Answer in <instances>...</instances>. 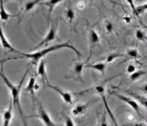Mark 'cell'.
Segmentation results:
<instances>
[{
  "label": "cell",
  "instance_id": "cell-1",
  "mask_svg": "<svg viewBox=\"0 0 147 126\" xmlns=\"http://www.w3.org/2000/svg\"><path fill=\"white\" fill-rule=\"evenodd\" d=\"M62 48H69V49H71L72 51L75 52L76 54L78 57L81 56L80 52L75 47H73V45L70 43V41H67L65 43H58V44L51 45L50 47H47L43 48L42 50H39V51H36V52H34V53H22V52H21V54H21V57L9 58V59L5 60L4 62L8 60H11V59H17V58H25V59H30L31 60L30 63H29V66H32V65H34V64L36 65L37 63L39 62V61L42 59L47 54H49L51 52H53V51H58V50L62 49Z\"/></svg>",
  "mask_w": 147,
  "mask_h": 126
},
{
  "label": "cell",
  "instance_id": "cell-2",
  "mask_svg": "<svg viewBox=\"0 0 147 126\" xmlns=\"http://www.w3.org/2000/svg\"><path fill=\"white\" fill-rule=\"evenodd\" d=\"M28 71H29V67L28 69L26 70V72H24L23 77L21 79V81H20V83L18 85H15V84H12V82L9 81V79L6 77V76L5 75V73L3 72V65H2V68H1V70H0V77L3 79V81H4V83L6 84V85L7 86V87L9 88V91H10V94H11V99L13 101V104L14 106H16L18 108V111H19V114H21V117H22V120L24 121V125H25V122H24V114H23V111H22V109H21V102H20V93H21V86L23 84V82H24V79L26 77V76L28 75Z\"/></svg>",
  "mask_w": 147,
  "mask_h": 126
},
{
  "label": "cell",
  "instance_id": "cell-3",
  "mask_svg": "<svg viewBox=\"0 0 147 126\" xmlns=\"http://www.w3.org/2000/svg\"><path fill=\"white\" fill-rule=\"evenodd\" d=\"M117 76H115L113 77H111V78L107 79V80H105V81H103V83H101V84H98L96 85H94L92 88H90V89H87V91H82L79 94H84V93H87V92H89V91H91V92H94V93H97L100 96V98L102 99V100L103 101V103H104V106H105V108L107 111V113L109 114V117L112 119V121H113V123L117 125V121L115 120V117L113 116V114L112 113L111 110L109 108V106L108 105V102H107V99H106V96H105V84H106V82L109 81H110L112 79L115 78Z\"/></svg>",
  "mask_w": 147,
  "mask_h": 126
},
{
  "label": "cell",
  "instance_id": "cell-4",
  "mask_svg": "<svg viewBox=\"0 0 147 126\" xmlns=\"http://www.w3.org/2000/svg\"><path fill=\"white\" fill-rule=\"evenodd\" d=\"M58 25H59V20H58V18H55L54 20L51 21V24L50 25V29H49L47 35L43 38V39L39 43L38 45L36 46L35 47H33L32 49H31L30 51L36 50V49L42 47V46H47L50 43L57 39V28H58Z\"/></svg>",
  "mask_w": 147,
  "mask_h": 126
},
{
  "label": "cell",
  "instance_id": "cell-5",
  "mask_svg": "<svg viewBox=\"0 0 147 126\" xmlns=\"http://www.w3.org/2000/svg\"><path fill=\"white\" fill-rule=\"evenodd\" d=\"M86 62H81V61H77L72 66V69L69 70L68 74H66L65 78L70 79L74 81H77V82H80V83H84V79H83V76H82V72L84 71V66H85Z\"/></svg>",
  "mask_w": 147,
  "mask_h": 126
},
{
  "label": "cell",
  "instance_id": "cell-6",
  "mask_svg": "<svg viewBox=\"0 0 147 126\" xmlns=\"http://www.w3.org/2000/svg\"><path fill=\"white\" fill-rule=\"evenodd\" d=\"M38 114L36 115H32L31 116V117H37L39 118V120H41L42 121V123L44 124L45 125L47 126H54L56 125V124L54 123L53 120L51 119V116L49 115L47 113V111L46 110L44 107L42 106V103L39 102L38 100Z\"/></svg>",
  "mask_w": 147,
  "mask_h": 126
},
{
  "label": "cell",
  "instance_id": "cell-7",
  "mask_svg": "<svg viewBox=\"0 0 147 126\" xmlns=\"http://www.w3.org/2000/svg\"><path fill=\"white\" fill-rule=\"evenodd\" d=\"M99 42H100V36H99L98 33H97L93 28H90L89 29V54H88L87 62L90 60L94 49L97 45L99 44Z\"/></svg>",
  "mask_w": 147,
  "mask_h": 126
},
{
  "label": "cell",
  "instance_id": "cell-8",
  "mask_svg": "<svg viewBox=\"0 0 147 126\" xmlns=\"http://www.w3.org/2000/svg\"><path fill=\"white\" fill-rule=\"evenodd\" d=\"M46 87H48V88H51L54 90L56 92L60 95V96L61 97V99H63L64 102H66L67 104H69V105H72L73 103V97H72V94L69 91H67L64 90L61 87H58V86H56V85H51V84H48Z\"/></svg>",
  "mask_w": 147,
  "mask_h": 126
},
{
  "label": "cell",
  "instance_id": "cell-9",
  "mask_svg": "<svg viewBox=\"0 0 147 126\" xmlns=\"http://www.w3.org/2000/svg\"><path fill=\"white\" fill-rule=\"evenodd\" d=\"M113 94L115 95V96H117L118 99H120L121 101H123V102H125L126 104L130 106H131V108L133 109L139 116L142 117L141 108H140V106H139V105L138 104V102H136L135 99H131V98H129V97H127V96H123V95H121V94L117 93V92H114V93Z\"/></svg>",
  "mask_w": 147,
  "mask_h": 126
},
{
  "label": "cell",
  "instance_id": "cell-10",
  "mask_svg": "<svg viewBox=\"0 0 147 126\" xmlns=\"http://www.w3.org/2000/svg\"><path fill=\"white\" fill-rule=\"evenodd\" d=\"M36 75L40 77V78L42 80V84H43V87L45 88L46 86L50 82L48 81V77H47V69H46V61L44 59H41L39 61V65L37 67V71H36Z\"/></svg>",
  "mask_w": 147,
  "mask_h": 126
},
{
  "label": "cell",
  "instance_id": "cell-11",
  "mask_svg": "<svg viewBox=\"0 0 147 126\" xmlns=\"http://www.w3.org/2000/svg\"><path fill=\"white\" fill-rule=\"evenodd\" d=\"M98 101H93V102H89L87 103H78L73 106L72 110V115H74L76 117H80L82 115H84L87 113V110L90 107V106L93 105L94 102Z\"/></svg>",
  "mask_w": 147,
  "mask_h": 126
},
{
  "label": "cell",
  "instance_id": "cell-12",
  "mask_svg": "<svg viewBox=\"0 0 147 126\" xmlns=\"http://www.w3.org/2000/svg\"><path fill=\"white\" fill-rule=\"evenodd\" d=\"M13 104L12 99L9 101V107L6 109V110H3L2 114H3V117H2V119H3V125L4 126H8L10 123V121L12 120L13 117Z\"/></svg>",
  "mask_w": 147,
  "mask_h": 126
},
{
  "label": "cell",
  "instance_id": "cell-13",
  "mask_svg": "<svg viewBox=\"0 0 147 126\" xmlns=\"http://www.w3.org/2000/svg\"><path fill=\"white\" fill-rule=\"evenodd\" d=\"M0 42H1V44H2V47H3L5 50H7L9 52H15V53H18V54H21V52L18 50H16L15 48L13 47L11 44L9 43V42L6 39L5 34L3 33V28L0 26Z\"/></svg>",
  "mask_w": 147,
  "mask_h": 126
},
{
  "label": "cell",
  "instance_id": "cell-14",
  "mask_svg": "<svg viewBox=\"0 0 147 126\" xmlns=\"http://www.w3.org/2000/svg\"><path fill=\"white\" fill-rule=\"evenodd\" d=\"M65 0H47L45 2H41L39 3V5H42V6H46L48 8L49 13H48V21H47V24H50V20H51V14L54 9L56 7L57 5H58L59 3H62Z\"/></svg>",
  "mask_w": 147,
  "mask_h": 126
},
{
  "label": "cell",
  "instance_id": "cell-15",
  "mask_svg": "<svg viewBox=\"0 0 147 126\" xmlns=\"http://www.w3.org/2000/svg\"><path fill=\"white\" fill-rule=\"evenodd\" d=\"M65 18L66 21L69 22V24H72L73 21H75L76 14L74 9L72 8L71 0H68V4H67V8L65 10Z\"/></svg>",
  "mask_w": 147,
  "mask_h": 126
},
{
  "label": "cell",
  "instance_id": "cell-16",
  "mask_svg": "<svg viewBox=\"0 0 147 126\" xmlns=\"http://www.w3.org/2000/svg\"><path fill=\"white\" fill-rule=\"evenodd\" d=\"M84 69H92L95 71L101 72L102 74H105V69H106V63L105 62H95L91 64H85Z\"/></svg>",
  "mask_w": 147,
  "mask_h": 126
},
{
  "label": "cell",
  "instance_id": "cell-17",
  "mask_svg": "<svg viewBox=\"0 0 147 126\" xmlns=\"http://www.w3.org/2000/svg\"><path fill=\"white\" fill-rule=\"evenodd\" d=\"M36 77L32 76L29 79L28 84L27 86L24 87V91L25 92H29L32 96V99L33 104H34V100H35V87H36Z\"/></svg>",
  "mask_w": 147,
  "mask_h": 126
},
{
  "label": "cell",
  "instance_id": "cell-18",
  "mask_svg": "<svg viewBox=\"0 0 147 126\" xmlns=\"http://www.w3.org/2000/svg\"><path fill=\"white\" fill-rule=\"evenodd\" d=\"M12 17H15V16L10 15L9 13H7L4 7V1L0 0V19L3 21H7Z\"/></svg>",
  "mask_w": 147,
  "mask_h": 126
},
{
  "label": "cell",
  "instance_id": "cell-19",
  "mask_svg": "<svg viewBox=\"0 0 147 126\" xmlns=\"http://www.w3.org/2000/svg\"><path fill=\"white\" fill-rule=\"evenodd\" d=\"M41 2H42V0H32V1L27 2L24 6V9L22 10V12H23V14L29 12L32 9H34L37 5H39Z\"/></svg>",
  "mask_w": 147,
  "mask_h": 126
},
{
  "label": "cell",
  "instance_id": "cell-20",
  "mask_svg": "<svg viewBox=\"0 0 147 126\" xmlns=\"http://www.w3.org/2000/svg\"><path fill=\"white\" fill-rule=\"evenodd\" d=\"M146 73V72L144 71V70H138V71H136V70H135V72H132V73L130 74V80H131V82L138 81V80H139L141 77H142Z\"/></svg>",
  "mask_w": 147,
  "mask_h": 126
},
{
  "label": "cell",
  "instance_id": "cell-21",
  "mask_svg": "<svg viewBox=\"0 0 147 126\" xmlns=\"http://www.w3.org/2000/svg\"><path fill=\"white\" fill-rule=\"evenodd\" d=\"M147 9V4L144 3L142 5H139V6L135 7V16L137 17H140L142 14H144L146 12Z\"/></svg>",
  "mask_w": 147,
  "mask_h": 126
},
{
  "label": "cell",
  "instance_id": "cell-22",
  "mask_svg": "<svg viewBox=\"0 0 147 126\" xmlns=\"http://www.w3.org/2000/svg\"><path fill=\"white\" fill-rule=\"evenodd\" d=\"M127 55L129 56L130 58H134V59H138V58H141L140 54L138 53V50L135 49V48H130V49H128L127 51Z\"/></svg>",
  "mask_w": 147,
  "mask_h": 126
},
{
  "label": "cell",
  "instance_id": "cell-23",
  "mask_svg": "<svg viewBox=\"0 0 147 126\" xmlns=\"http://www.w3.org/2000/svg\"><path fill=\"white\" fill-rule=\"evenodd\" d=\"M135 37L136 39L138 41H141V42H146V35L143 31L142 29L138 28L136 32H135Z\"/></svg>",
  "mask_w": 147,
  "mask_h": 126
},
{
  "label": "cell",
  "instance_id": "cell-24",
  "mask_svg": "<svg viewBox=\"0 0 147 126\" xmlns=\"http://www.w3.org/2000/svg\"><path fill=\"white\" fill-rule=\"evenodd\" d=\"M122 56H123V54H119V53H113V54H109V55H108V56H107L106 59H105V62L106 63V64L111 63V62H113V61H114L116 58H117L122 57Z\"/></svg>",
  "mask_w": 147,
  "mask_h": 126
},
{
  "label": "cell",
  "instance_id": "cell-25",
  "mask_svg": "<svg viewBox=\"0 0 147 126\" xmlns=\"http://www.w3.org/2000/svg\"><path fill=\"white\" fill-rule=\"evenodd\" d=\"M63 117L64 121H65V123L64 125L66 126H74L75 125V123L73 121V119L72 117H69V115H67L66 114H63Z\"/></svg>",
  "mask_w": 147,
  "mask_h": 126
},
{
  "label": "cell",
  "instance_id": "cell-26",
  "mask_svg": "<svg viewBox=\"0 0 147 126\" xmlns=\"http://www.w3.org/2000/svg\"><path fill=\"white\" fill-rule=\"evenodd\" d=\"M105 29L106 31V33H109V34H110V33L113 32V30H114V26H113V24L112 23L111 21H107L105 22Z\"/></svg>",
  "mask_w": 147,
  "mask_h": 126
},
{
  "label": "cell",
  "instance_id": "cell-27",
  "mask_svg": "<svg viewBox=\"0 0 147 126\" xmlns=\"http://www.w3.org/2000/svg\"><path fill=\"white\" fill-rule=\"evenodd\" d=\"M135 70H136V66H135L134 64H132V63H130V64H128L127 66L126 71L127 72L129 73V74H131L132 72H134Z\"/></svg>",
  "mask_w": 147,
  "mask_h": 126
},
{
  "label": "cell",
  "instance_id": "cell-28",
  "mask_svg": "<svg viewBox=\"0 0 147 126\" xmlns=\"http://www.w3.org/2000/svg\"><path fill=\"white\" fill-rule=\"evenodd\" d=\"M126 2L128 3V5L130 6V8L131 9L132 12L134 14H135V0H126Z\"/></svg>",
  "mask_w": 147,
  "mask_h": 126
},
{
  "label": "cell",
  "instance_id": "cell-29",
  "mask_svg": "<svg viewBox=\"0 0 147 126\" xmlns=\"http://www.w3.org/2000/svg\"><path fill=\"white\" fill-rule=\"evenodd\" d=\"M122 19H123V21L126 22L127 24H128V23H130V22H131V18H130L129 16H126V17H123Z\"/></svg>",
  "mask_w": 147,
  "mask_h": 126
},
{
  "label": "cell",
  "instance_id": "cell-30",
  "mask_svg": "<svg viewBox=\"0 0 147 126\" xmlns=\"http://www.w3.org/2000/svg\"><path fill=\"white\" fill-rule=\"evenodd\" d=\"M77 6H78L80 9H84V6H85V4H84V2H80V3L77 4Z\"/></svg>",
  "mask_w": 147,
  "mask_h": 126
}]
</instances>
